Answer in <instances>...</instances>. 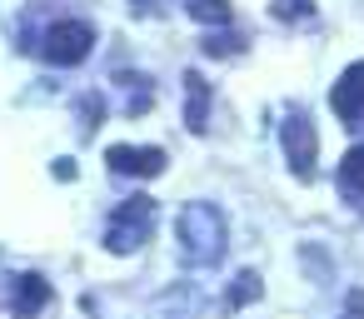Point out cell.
Masks as SVG:
<instances>
[{
  "label": "cell",
  "instance_id": "1",
  "mask_svg": "<svg viewBox=\"0 0 364 319\" xmlns=\"http://www.w3.org/2000/svg\"><path fill=\"white\" fill-rule=\"evenodd\" d=\"M180 254L190 264H220V254H225V215L210 200H190L180 210Z\"/></svg>",
  "mask_w": 364,
  "mask_h": 319
},
{
  "label": "cell",
  "instance_id": "2",
  "mask_svg": "<svg viewBox=\"0 0 364 319\" xmlns=\"http://www.w3.org/2000/svg\"><path fill=\"white\" fill-rule=\"evenodd\" d=\"M150 234H155V200H150V195H135V200H125V205L110 215V225H105V249H110V254H135Z\"/></svg>",
  "mask_w": 364,
  "mask_h": 319
},
{
  "label": "cell",
  "instance_id": "3",
  "mask_svg": "<svg viewBox=\"0 0 364 319\" xmlns=\"http://www.w3.org/2000/svg\"><path fill=\"white\" fill-rule=\"evenodd\" d=\"M46 60L50 65H80L90 50H95V31L85 26V21H55L50 31H46Z\"/></svg>",
  "mask_w": 364,
  "mask_h": 319
},
{
  "label": "cell",
  "instance_id": "4",
  "mask_svg": "<svg viewBox=\"0 0 364 319\" xmlns=\"http://www.w3.org/2000/svg\"><path fill=\"white\" fill-rule=\"evenodd\" d=\"M279 145H284L289 170H294L299 180H309V175H314V160H319V135H314L309 115H299V110H294V115L279 125Z\"/></svg>",
  "mask_w": 364,
  "mask_h": 319
},
{
  "label": "cell",
  "instance_id": "5",
  "mask_svg": "<svg viewBox=\"0 0 364 319\" xmlns=\"http://www.w3.org/2000/svg\"><path fill=\"white\" fill-rule=\"evenodd\" d=\"M105 165H110L115 175L155 180V175H165V150H160V145H110V150H105Z\"/></svg>",
  "mask_w": 364,
  "mask_h": 319
},
{
  "label": "cell",
  "instance_id": "6",
  "mask_svg": "<svg viewBox=\"0 0 364 319\" xmlns=\"http://www.w3.org/2000/svg\"><path fill=\"white\" fill-rule=\"evenodd\" d=\"M329 105H334V115H339L349 130H364V60H359V65H349V70L334 80Z\"/></svg>",
  "mask_w": 364,
  "mask_h": 319
},
{
  "label": "cell",
  "instance_id": "7",
  "mask_svg": "<svg viewBox=\"0 0 364 319\" xmlns=\"http://www.w3.org/2000/svg\"><path fill=\"white\" fill-rule=\"evenodd\" d=\"M185 125L195 135H205V125H210V85L200 70H185Z\"/></svg>",
  "mask_w": 364,
  "mask_h": 319
},
{
  "label": "cell",
  "instance_id": "8",
  "mask_svg": "<svg viewBox=\"0 0 364 319\" xmlns=\"http://www.w3.org/2000/svg\"><path fill=\"white\" fill-rule=\"evenodd\" d=\"M46 304H50V284H46L41 274H21V279H16V294H11L16 319H36Z\"/></svg>",
  "mask_w": 364,
  "mask_h": 319
},
{
  "label": "cell",
  "instance_id": "9",
  "mask_svg": "<svg viewBox=\"0 0 364 319\" xmlns=\"http://www.w3.org/2000/svg\"><path fill=\"white\" fill-rule=\"evenodd\" d=\"M339 190L344 195H364V145L344 150V160H339Z\"/></svg>",
  "mask_w": 364,
  "mask_h": 319
},
{
  "label": "cell",
  "instance_id": "10",
  "mask_svg": "<svg viewBox=\"0 0 364 319\" xmlns=\"http://www.w3.org/2000/svg\"><path fill=\"white\" fill-rule=\"evenodd\" d=\"M259 294H264V284H259V274H255V269H245V274H240V279L230 284V294H225V304H230V309H245V304H255Z\"/></svg>",
  "mask_w": 364,
  "mask_h": 319
},
{
  "label": "cell",
  "instance_id": "11",
  "mask_svg": "<svg viewBox=\"0 0 364 319\" xmlns=\"http://www.w3.org/2000/svg\"><path fill=\"white\" fill-rule=\"evenodd\" d=\"M190 16L205 21V26H230V0H190Z\"/></svg>",
  "mask_w": 364,
  "mask_h": 319
},
{
  "label": "cell",
  "instance_id": "12",
  "mask_svg": "<svg viewBox=\"0 0 364 319\" xmlns=\"http://www.w3.org/2000/svg\"><path fill=\"white\" fill-rule=\"evenodd\" d=\"M274 16L279 21H309L314 16V0H274Z\"/></svg>",
  "mask_w": 364,
  "mask_h": 319
},
{
  "label": "cell",
  "instance_id": "13",
  "mask_svg": "<svg viewBox=\"0 0 364 319\" xmlns=\"http://www.w3.org/2000/svg\"><path fill=\"white\" fill-rule=\"evenodd\" d=\"M135 6H145V0H135Z\"/></svg>",
  "mask_w": 364,
  "mask_h": 319
}]
</instances>
